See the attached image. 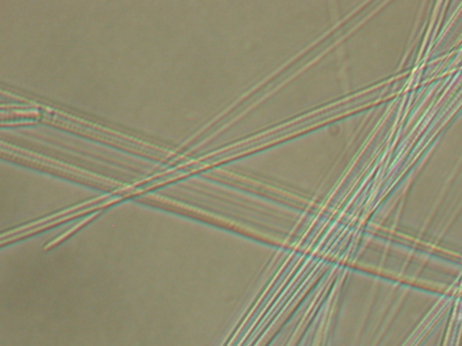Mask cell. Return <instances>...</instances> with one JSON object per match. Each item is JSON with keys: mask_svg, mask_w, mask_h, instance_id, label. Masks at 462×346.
<instances>
[{"mask_svg": "<svg viewBox=\"0 0 462 346\" xmlns=\"http://www.w3.org/2000/svg\"><path fill=\"white\" fill-rule=\"evenodd\" d=\"M98 215H99V213L93 214V215H91V216H89V217H88V218H86L85 219H83L82 221L80 222V223H79V224H77V225H74L73 227H72V228L71 229H70V230H69L68 232L64 233V234H63L62 236H60L59 237H57L56 239L52 241L51 243H49L48 244H47V245L45 247V250H48V249H51V248H52V247H54L56 246V245H57L58 243H62L63 240L66 239V238H68L69 236H71L72 234H74V233L75 232H77L78 230H80V229L82 228V227H83L84 225H87V224H88L89 222L91 221L93 219H94V218H96Z\"/></svg>", "mask_w": 462, "mask_h": 346, "instance_id": "cell-1", "label": "cell"}]
</instances>
